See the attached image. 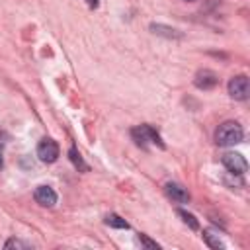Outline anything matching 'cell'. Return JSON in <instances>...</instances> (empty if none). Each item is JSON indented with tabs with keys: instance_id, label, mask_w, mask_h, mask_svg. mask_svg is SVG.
<instances>
[{
	"instance_id": "cell-1",
	"label": "cell",
	"mask_w": 250,
	"mask_h": 250,
	"mask_svg": "<svg viewBox=\"0 0 250 250\" xmlns=\"http://www.w3.org/2000/svg\"><path fill=\"white\" fill-rule=\"evenodd\" d=\"M242 137H244V131L238 121H225L215 131V143L219 146H232V145L240 143Z\"/></svg>"
},
{
	"instance_id": "cell-2",
	"label": "cell",
	"mask_w": 250,
	"mask_h": 250,
	"mask_svg": "<svg viewBox=\"0 0 250 250\" xmlns=\"http://www.w3.org/2000/svg\"><path fill=\"white\" fill-rule=\"evenodd\" d=\"M131 135H133V139H135V143H137L139 146H146L148 143H152V145L164 148V143H162L158 131L152 129L150 125H139V127H135V129L131 131Z\"/></svg>"
},
{
	"instance_id": "cell-3",
	"label": "cell",
	"mask_w": 250,
	"mask_h": 250,
	"mask_svg": "<svg viewBox=\"0 0 250 250\" xmlns=\"http://www.w3.org/2000/svg\"><path fill=\"white\" fill-rule=\"evenodd\" d=\"M229 94H230V98H234V100H238V102H244V100H248V96H250V82H248V78L244 76V74H238V76H232L230 80H229Z\"/></svg>"
},
{
	"instance_id": "cell-4",
	"label": "cell",
	"mask_w": 250,
	"mask_h": 250,
	"mask_svg": "<svg viewBox=\"0 0 250 250\" xmlns=\"http://www.w3.org/2000/svg\"><path fill=\"white\" fill-rule=\"evenodd\" d=\"M221 162H223V166H225L230 174H236V176L244 174V172H246V168H248V164H246L244 156H242V154H238V152H225V154H223V158H221Z\"/></svg>"
},
{
	"instance_id": "cell-5",
	"label": "cell",
	"mask_w": 250,
	"mask_h": 250,
	"mask_svg": "<svg viewBox=\"0 0 250 250\" xmlns=\"http://www.w3.org/2000/svg\"><path fill=\"white\" fill-rule=\"evenodd\" d=\"M37 156L41 162H55L59 158V145L53 141V139H43L39 145H37Z\"/></svg>"
},
{
	"instance_id": "cell-6",
	"label": "cell",
	"mask_w": 250,
	"mask_h": 250,
	"mask_svg": "<svg viewBox=\"0 0 250 250\" xmlns=\"http://www.w3.org/2000/svg\"><path fill=\"white\" fill-rule=\"evenodd\" d=\"M217 82H219L217 74H215L213 70H209V68L197 70V74H195V78H193V84H195L199 90H211V88L217 86Z\"/></svg>"
},
{
	"instance_id": "cell-7",
	"label": "cell",
	"mask_w": 250,
	"mask_h": 250,
	"mask_svg": "<svg viewBox=\"0 0 250 250\" xmlns=\"http://www.w3.org/2000/svg\"><path fill=\"white\" fill-rule=\"evenodd\" d=\"M33 197H35V201H37L41 207H53V205L57 203V193H55V189L49 188V186H39V188L35 189Z\"/></svg>"
},
{
	"instance_id": "cell-8",
	"label": "cell",
	"mask_w": 250,
	"mask_h": 250,
	"mask_svg": "<svg viewBox=\"0 0 250 250\" xmlns=\"http://www.w3.org/2000/svg\"><path fill=\"white\" fill-rule=\"evenodd\" d=\"M164 191H166V195H168L170 199H174L176 203H188V201H189L188 189H186L184 186L176 184V182H168V184L164 186Z\"/></svg>"
},
{
	"instance_id": "cell-9",
	"label": "cell",
	"mask_w": 250,
	"mask_h": 250,
	"mask_svg": "<svg viewBox=\"0 0 250 250\" xmlns=\"http://www.w3.org/2000/svg\"><path fill=\"white\" fill-rule=\"evenodd\" d=\"M150 31L156 33V35H162L166 39H180L182 33L174 27H168V25H162V23H150Z\"/></svg>"
},
{
	"instance_id": "cell-10",
	"label": "cell",
	"mask_w": 250,
	"mask_h": 250,
	"mask_svg": "<svg viewBox=\"0 0 250 250\" xmlns=\"http://www.w3.org/2000/svg\"><path fill=\"white\" fill-rule=\"evenodd\" d=\"M68 158H70V162L74 164V168H78L80 172H88V170H90V166L84 162V158L80 156V152H78L74 146L68 148Z\"/></svg>"
},
{
	"instance_id": "cell-11",
	"label": "cell",
	"mask_w": 250,
	"mask_h": 250,
	"mask_svg": "<svg viewBox=\"0 0 250 250\" xmlns=\"http://www.w3.org/2000/svg\"><path fill=\"white\" fill-rule=\"evenodd\" d=\"M203 240L207 242V246H211V248H215V250H219V248L225 246V244L221 242L219 234H217L213 229H205V230H203Z\"/></svg>"
},
{
	"instance_id": "cell-12",
	"label": "cell",
	"mask_w": 250,
	"mask_h": 250,
	"mask_svg": "<svg viewBox=\"0 0 250 250\" xmlns=\"http://www.w3.org/2000/svg\"><path fill=\"white\" fill-rule=\"evenodd\" d=\"M105 225H109V227H113V229H129V223H127L125 219H121L117 213H109V215L105 217Z\"/></svg>"
},
{
	"instance_id": "cell-13",
	"label": "cell",
	"mask_w": 250,
	"mask_h": 250,
	"mask_svg": "<svg viewBox=\"0 0 250 250\" xmlns=\"http://www.w3.org/2000/svg\"><path fill=\"white\" fill-rule=\"evenodd\" d=\"M178 215L182 217V221L191 229V230H195V229H199V223H197V219L191 215V213H188V211H184V209H178Z\"/></svg>"
},
{
	"instance_id": "cell-14",
	"label": "cell",
	"mask_w": 250,
	"mask_h": 250,
	"mask_svg": "<svg viewBox=\"0 0 250 250\" xmlns=\"http://www.w3.org/2000/svg\"><path fill=\"white\" fill-rule=\"evenodd\" d=\"M4 248H31V244L29 242H23V240H20V238H10V240H6V244H4Z\"/></svg>"
},
{
	"instance_id": "cell-15",
	"label": "cell",
	"mask_w": 250,
	"mask_h": 250,
	"mask_svg": "<svg viewBox=\"0 0 250 250\" xmlns=\"http://www.w3.org/2000/svg\"><path fill=\"white\" fill-rule=\"evenodd\" d=\"M139 240H141L143 246H146V248H150V250H158V248H160V246H158L154 240H150L146 234H139Z\"/></svg>"
},
{
	"instance_id": "cell-16",
	"label": "cell",
	"mask_w": 250,
	"mask_h": 250,
	"mask_svg": "<svg viewBox=\"0 0 250 250\" xmlns=\"http://www.w3.org/2000/svg\"><path fill=\"white\" fill-rule=\"evenodd\" d=\"M88 4H90V8H96L98 6V0H88Z\"/></svg>"
},
{
	"instance_id": "cell-17",
	"label": "cell",
	"mask_w": 250,
	"mask_h": 250,
	"mask_svg": "<svg viewBox=\"0 0 250 250\" xmlns=\"http://www.w3.org/2000/svg\"><path fill=\"white\" fill-rule=\"evenodd\" d=\"M2 166H4V162H2V154H0V168H2Z\"/></svg>"
},
{
	"instance_id": "cell-18",
	"label": "cell",
	"mask_w": 250,
	"mask_h": 250,
	"mask_svg": "<svg viewBox=\"0 0 250 250\" xmlns=\"http://www.w3.org/2000/svg\"><path fill=\"white\" fill-rule=\"evenodd\" d=\"M186 2H195V0H186Z\"/></svg>"
}]
</instances>
